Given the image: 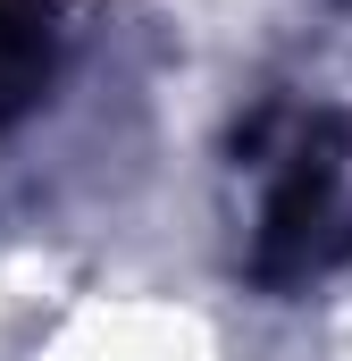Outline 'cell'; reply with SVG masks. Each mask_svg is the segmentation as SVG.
<instances>
[{
	"label": "cell",
	"instance_id": "obj_1",
	"mask_svg": "<svg viewBox=\"0 0 352 361\" xmlns=\"http://www.w3.org/2000/svg\"><path fill=\"white\" fill-rule=\"evenodd\" d=\"M235 177L252 185L244 277L260 294H310L352 269V118L327 101H260L235 135Z\"/></svg>",
	"mask_w": 352,
	"mask_h": 361
},
{
	"label": "cell",
	"instance_id": "obj_2",
	"mask_svg": "<svg viewBox=\"0 0 352 361\" xmlns=\"http://www.w3.org/2000/svg\"><path fill=\"white\" fill-rule=\"evenodd\" d=\"M59 68H68L59 0H0V143L51 101Z\"/></svg>",
	"mask_w": 352,
	"mask_h": 361
}]
</instances>
